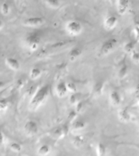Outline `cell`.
<instances>
[{"label":"cell","instance_id":"cell-3","mask_svg":"<svg viewBox=\"0 0 139 156\" xmlns=\"http://www.w3.org/2000/svg\"><path fill=\"white\" fill-rule=\"evenodd\" d=\"M118 43L117 39L114 37H111V38H107L104 41H102L101 44L99 49V52L101 55H108L109 54L114 51V49L116 47V45Z\"/></svg>","mask_w":139,"mask_h":156},{"label":"cell","instance_id":"cell-20","mask_svg":"<svg viewBox=\"0 0 139 156\" xmlns=\"http://www.w3.org/2000/svg\"><path fill=\"white\" fill-rule=\"evenodd\" d=\"M128 74V66L124 63V64H122L121 67L119 68V73H118V76L120 79H124L125 76Z\"/></svg>","mask_w":139,"mask_h":156},{"label":"cell","instance_id":"cell-30","mask_svg":"<svg viewBox=\"0 0 139 156\" xmlns=\"http://www.w3.org/2000/svg\"><path fill=\"white\" fill-rule=\"evenodd\" d=\"M84 102H78L77 104H76V110H77V112H82L83 110H84Z\"/></svg>","mask_w":139,"mask_h":156},{"label":"cell","instance_id":"cell-36","mask_svg":"<svg viewBox=\"0 0 139 156\" xmlns=\"http://www.w3.org/2000/svg\"><path fill=\"white\" fill-rule=\"evenodd\" d=\"M109 1H110V2L112 3V4H116L118 0H109Z\"/></svg>","mask_w":139,"mask_h":156},{"label":"cell","instance_id":"cell-25","mask_svg":"<svg viewBox=\"0 0 139 156\" xmlns=\"http://www.w3.org/2000/svg\"><path fill=\"white\" fill-rule=\"evenodd\" d=\"M1 13H2L3 16H7V15L9 14L10 12V6L7 4V2H3L2 5H1Z\"/></svg>","mask_w":139,"mask_h":156},{"label":"cell","instance_id":"cell-37","mask_svg":"<svg viewBox=\"0 0 139 156\" xmlns=\"http://www.w3.org/2000/svg\"><path fill=\"white\" fill-rule=\"evenodd\" d=\"M138 103H139V102H138Z\"/></svg>","mask_w":139,"mask_h":156},{"label":"cell","instance_id":"cell-22","mask_svg":"<svg viewBox=\"0 0 139 156\" xmlns=\"http://www.w3.org/2000/svg\"><path fill=\"white\" fill-rule=\"evenodd\" d=\"M46 4L51 9H57L60 6V2L59 0H46Z\"/></svg>","mask_w":139,"mask_h":156},{"label":"cell","instance_id":"cell-16","mask_svg":"<svg viewBox=\"0 0 139 156\" xmlns=\"http://www.w3.org/2000/svg\"><path fill=\"white\" fill-rule=\"evenodd\" d=\"M41 75V69L37 67H34L30 70V73H29V78L31 80H37L38 79Z\"/></svg>","mask_w":139,"mask_h":156},{"label":"cell","instance_id":"cell-24","mask_svg":"<svg viewBox=\"0 0 139 156\" xmlns=\"http://www.w3.org/2000/svg\"><path fill=\"white\" fill-rule=\"evenodd\" d=\"M9 107V102L6 98H0V112L7 111Z\"/></svg>","mask_w":139,"mask_h":156},{"label":"cell","instance_id":"cell-28","mask_svg":"<svg viewBox=\"0 0 139 156\" xmlns=\"http://www.w3.org/2000/svg\"><path fill=\"white\" fill-rule=\"evenodd\" d=\"M78 102H80V100L78 98L77 94L76 93L75 94H72V95L69 98V102H70V104L76 105Z\"/></svg>","mask_w":139,"mask_h":156},{"label":"cell","instance_id":"cell-7","mask_svg":"<svg viewBox=\"0 0 139 156\" xmlns=\"http://www.w3.org/2000/svg\"><path fill=\"white\" fill-rule=\"evenodd\" d=\"M38 125L34 120H29L25 123L24 126V129L25 133L29 136H34L38 132Z\"/></svg>","mask_w":139,"mask_h":156},{"label":"cell","instance_id":"cell-14","mask_svg":"<svg viewBox=\"0 0 139 156\" xmlns=\"http://www.w3.org/2000/svg\"><path fill=\"white\" fill-rule=\"evenodd\" d=\"M67 133H68V129L65 126H61L54 130L53 136L55 138H62L65 136Z\"/></svg>","mask_w":139,"mask_h":156},{"label":"cell","instance_id":"cell-4","mask_svg":"<svg viewBox=\"0 0 139 156\" xmlns=\"http://www.w3.org/2000/svg\"><path fill=\"white\" fill-rule=\"evenodd\" d=\"M41 42L40 37L37 34H30L25 39V45L31 51H35L38 49Z\"/></svg>","mask_w":139,"mask_h":156},{"label":"cell","instance_id":"cell-11","mask_svg":"<svg viewBox=\"0 0 139 156\" xmlns=\"http://www.w3.org/2000/svg\"><path fill=\"white\" fill-rule=\"evenodd\" d=\"M129 0H118L116 2L117 4V12L119 15H124L126 13L129 7Z\"/></svg>","mask_w":139,"mask_h":156},{"label":"cell","instance_id":"cell-26","mask_svg":"<svg viewBox=\"0 0 139 156\" xmlns=\"http://www.w3.org/2000/svg\"><path fill=\"white\" fill-rule=\"evenodd\" d=\"M66 84H67V88H68V92L71 93V94H75V93H77V85L74 83L68 82L66 83Z\"/></svg>","mask_w":139,"mask_h":156},{"label":"cell","instance_id":"cell-27","mask_svg":"<svg viewBox=\"0 0 139 156\" xmlns=\"http://www.w3.org/2000/svg\"><path fill=\"white\" fill-rule=\"evenodd\" d=\"M133 34H134V40L137 42H139V25H134L133 29Z\"/></svg>","mask_w":139,"mask_h":156},{"label":"cell","instance_id":"cell-17","mask_svg":"<svg viewBox=\"0 0 139 156\" xmlns=\"http://www.w3.org/2000/svg\"><path fill=\"white\" fill-rule=\"evenodd\" d=\"M50 152H51V147L46 144L41 145L37 149V154L39 156H46L47 154H49Z\"/></svg>","mask_w":139,"mask_h":156},{"label":"cell","instance_id":"cell-6","mask_svg":"<svg viewBox=\"0 0 139 156\" xmlns=\"http://www.w3.org/2000/svg\"><path fill=\"white\" fill-rule=\"evenodd\" d=\"M118 24V18L114 15L107 16L103 20V26L106 30H112L114 29Z\"/></svg>","mask_w":139,"mask_h":156},{"label":"cell","instance_id":"cell-21","mask_svg":"<svg viewBox=\"0 0 139 156\" xmlns=\"http://www.w3.org/2000/svg\"><path fill=\"white\" fill-rule=\"evenodd\" d=\"M102 88H103V85H102V82L98 81L95 84L94 90H93V92H94L95 96H99V95L102 94Z\"/></svg>","mask_w":139,"mask_h":156},{"label":"cell","instance_id":"cell-34","mask_svg":"<svg viewBox=\"0 0 139 156\" xmlns=\"http://www.w3.org/2000/svg\"><path fill=\"white\" fill-rule=\"evenodd\" d=\"M7 85V82L3 81V80H0V90H2L3 88Z\"/></svg>","mask_w":139,"mask_h":156},{"label":"cell","instance_id":"cell-9","mask_svg":"<svg viewBox=\"0 0 139 156\" xmlns=\"http://www.w3.org/2000/svg\"><path fill=\"white\" fill-rule=\"evenodd\" d=\"M55 93L59 98H64L67 96L68 91L66 82L64 81L59 82L55 86Z\"/></svg>","mask_w":139,"mask_h":156},{"label":"cell","instance_id":"cell-19","mask_svg":"<svg viewBox=\"0 0 139 156\" xmlns=\"http://www.w3.org/2000/svg\"><path fill=\"white\" fill-rule=\"evenodd\" d=\"M85 128V123L82 120H77L72 125V129L73 131H80Z\"/></svg>","mask_w":139,"mask_h":156},{"label":"cell","instance_id":"cell-31","mask_svg":"<svg viewBox=\"0 0 139 156\" xmlns=\"http://www.w3.org/2000/svg\"><path fill=\"white\" fill-rule=\"evenodd\" d=\"M81 136H76L75 138H74V140H73V144L74 145H81L83 142V140H82V137H80Z\"/></svg>","mask_w":139,"mask_h":156},{"label":"cell","instance_id":"cell-10","mask_svg":"<svg viewBox=\"0 0 139 156\" xmlns=\"http://www.w3.org/2000/svg\"><path fill=\"white\" fill-rule=\"evenodd\" d=\"M5 64L13 71H18L20 68V61L13 57H7L5 58Z\"/></svg>","mask_w":139,"mask_h":156},{"label":"cell","instance_id":"cell-32","mask_svg":"<svg viewBox=\"0 0 139 156\" xmlns=\"http://www.w3.org/2000/svg\"><path fill=\"white\" fill-rule=\"evenodd\" d=\"M134 95H135V98L137 99L138 100L139 102V84L137 85L136 89H135V91H134Z\"/></svg>","mask_w":139,"mask_h":156},{"label":"cell","instance_id":"cell-13","mask_svg":"<svg viewBox=\"0 0 139 156\" xmlns=\"http://www.w3.org/2000/svg\"><path fill=\"white\" fill-rule=\"evenodd\" d=\"M82 54V50L80 48V47H74L70 51L69 54H68V58H69V60L70 61H75L77 60V58H80V56Z\"/></svg>","mask_w":139,"mask_h":156},{"label":"cell","instance_id":"cell-2","mask_svg":"<svg viewBox=\"0 0 139 156\" xmlns=\"http://www.w3.org/2000/svg\"><path fill=\"white\" fill-rule=\"evenodd\" d=\"M65 30L70 36H78L83 32V25L77 20H70L66 23Z\"/></svg>","mask_w":139,"mask_h":156},{"label":"cell","instance_id":"cell-18","mask_svg":"<svg viewBox=\"0 0 139 156\" xmlns=\"http://www.w3.org/2000/svg\"><path fill=\"white\" fill-rule=\"evenodd\" d=\"M96 154L97 156H106L107 154V147L103 143H99L97 144L96 146Z\"/></svg>","mask_w":139,"mask_h":156},{"label":"cell","instance_id":"cell-12","mask_svg":"<svg viewBox=\"0 0 139 156\" xmlns=\"http://www.w3.org/2000/svg\"><path fill=\"white\" fill-rule=\"evenodd\" d=\"M118 118L121 122L128 123L131 119V115L127 108H121L118 112Z\"/></svg>","mask_w":139,"mask_h":156},{"label":"cell","instance_id":"cell-5","mask_svg":"<svg viewBox=\"0 0 139 156\" xmlns=\"http://www.w3.org/2000/svg\"><path fill=\"white\" fill-rule=\"evenodd\" d=\"M44 22H45V20L42 17L34 16L25 20L23 24L29 28H36V27L41 26L44 24Z\"/></svg>","mask_w":139,"mask_h":156},{"label":"cell","instance_id":"cell-8","mask_svg":"<svg viewBox=\"0 0 139 156\" xmlns=\"http://www.w3.org/2000/svg\"><path fill=\"white\" fill-rule=\"evenodd\" d=\"M109 101L112 107H119L122 102L121 95L117 90H112L109 93Z\"/></svg>","mask_w":139,"mask_h":156},{"label":"cell","instance_id":"cell-23","mask_svg":"<svg viewBox=\"0 0 139 156\" xmlns=\"http://www.w3.org/2000/svg\"><path fill=\"white\" fill-rule=\"evenodd\" d=\"M10 149L11 151H12L13 152H16V153H19L22 150L21 145L18 142H12V143L10 144Z\"/></svg>","mask_w":139,"mask_h":156},{"label":"cell","instance_id":"cell-1","mask_svg":"<svg viewBox=\"0 0 139 156\" xmlns=\"http://www.w3.org/2000/svg\"><path fill=\"white\" fill-rule=\"evenodd\" d=\"M50 85H44L37 90L34 96L32 97L29 104V109L31 112H35L37 110L41 105L43 104L44 102L47 99L49 94H50Z\"/></svg>","mask_w":139,"mask_h":156},{"label":"cell","instance_id":"cell-35","mask_svg":"<svg viewBox=\"0 0 139 156\" xmlns=\"http://www.w3.org/2000/svg\"><path fill=\"white\" fill-rule=\"evenodd\" d=\"M3 28V22H2V20L1 19H0V30Z\"/></svg>","mask_w":139,"mask_h":156},{"label":"cell","instance_id":"cell-33","mask_svg":"<svg viewBox=\"0 0 139 156\" xmlns=\"http://www.w3.org/2000/svg\"><path fill=\"white\" fill-rule=\"evenodd\" d=\"M4 142V135L2 133V130L0 129V146H2Z\"/></svg>","mask_w":139,"mask_h":156},{"label":"cell","instance_id":"cell-29","mask_svg":"<svg viewBox=\"0 0 139 156\" xmlns=\"http://www.w3.org/2000/svg\"><path fill=\"white\" fill-rule=\"evenodd\" d=\"M130 57H131V59L134 61V63H139V52H137V51H134L133 53L130 54Z\"/></svg>","mask_w":139,"mask_h":156},{"label":"cell","instance_id":"cell-15","mask_svg":"<svg viewBox=\"0 0 139 156\" xmlns=\"http://www.w3.org/2000/svg\"><path fill=\"white\" fill-rule=\"evenodd\" d=\"M135 48H136V43H135V41H128V42H126V43L124 45V46H123V50H124V52L127 54H129V55L133 53L134 51H136Z\"/></svg>","mask_w":139,"mask_h":156}]
</instances>
